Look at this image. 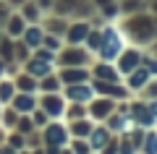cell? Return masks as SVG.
<instances>
[{
	"instance_id": "6da1fadb",
	"label": "cell",
	"mask_w": 157,
	"mask_h": 154,
	"mask_svg": "<svg viewBox=\"0 0 157 154\" xmlns=\"http://www.w3.org/2000/svg\"><path fill=\"white\" fill-rule=\"evenodd\" d=\"M118 26L123 29L126 39H128L131 44H136V47H141V50H147L157 39V16L149 13V11L121 16L118 18Z\"/></svg>"
},
{
	"instance_id": "7a4b0ae2",
	"label": "cell",
	"mask_w": 157,
	"mask_h": 154,
	"mask_svg": "<svg viewBox=\"0 0 157 154\" xmlns=\"http://www.w3.org/2000/svg\"><path fill=\"white\" fill-rule=\"evenodd\" d=\"M126 44H131L126 39L123 29L118 26V21H105L102 24V44L97 50V60H107V63H115V58L123 52Z\"/></svg>"
},
{
	"instance_id": "3957f363",
	"label": "cell",
	"mask_w": 157,
	"mask_h": 154,
	"mask_svg": "<svg viewBox=\"0 0 157 154\" xmlns=\"http://www.w3.org/2000/svg\"><path fill=\"white\" fill-rule=\"evenodd\" d=\"M94 55L84 44H63V50L55 55V66L60 68H71V66H78V68H89Z\"/></svg>"
},
{
	"instance_id": "277c9868",
	"label": "cell",
	"mask_w": 157,
	"mask_h": 154,
	"mask_svg": "<svg viewBox=\"0 0 157 154\" xmlns=\"http://www.w3.org/2000/svg\"><path fill=\"white\" fill-rule=\"evenodd\" d=\"M128 115L134 118V123L139 128H155L157 126V118L155 112L149 110V102L141 97H131L128 99Z\"/></svg>"
},
{
	"instance_id": "5b68a950",
	"label": "cell",
	"mask_w": 157,
	"mask_h": 154,
	"mask_svg": "<svg viewBox=\"0 0 157 154\" xmlns=\"http://www.w3.org/2000/svg\"><path fill=\"white\" fill-rule=\"evenodd\" d=\"M39 133H42V146H47V144H52V146H66L71 141L66 120H50L45 128H39Z\"/></svg>"
},
{
	"instance_id": "8992f818",
	"label": "cell",
	"mask_w": 157,
	"mask_h": 154,
	"mask_svg": "<svg viewBox=\"0 0 157 154\" xmlns=\"http://www.w3.org/2000/svg\"><path fill=\"white\" fill-rule=\"evenodd\" d=\"M141 55H144V50H141V47H136V44H126L123 52L115 58V68H118V73H121V78L128 76L134 68L141 66Z\"/></svg>"
},
{
	"instance_id": "52a82bcc",
	"label": "cell",
	"mask_w": 157,
	"mask_h": 154,
	"mask_svg": "<svg viewBox=\"0 0 157 154\" xmlns=\"http://www.w3.org/2000/svg\"><path fill=\"white\" fill-rule=\"evenodd\" d=\"M66 105L68 102H66V97H63V92H47V94H42V99L37 102V107H42L50 120H63Z\"/></svg>"
},
{
	"instance_id": "ba28073f",
	"label": "cell",
	"mask_w": 157,
	"mask_h": 154,
	"mask_svg": "<svg viewBox=\"0 0 157 154\" xmlns=\"http://www.w3.org/2000/svg\"><path fill=\"white\" fill-rule=\"evenodd\" d=\"M115 110V99L102 97V94H94V97L86 102V115L92 118L94 123H105V118Z\"/></svg>"
},
{
	"instance_id": "9c48e42d",
	"label": "cell",
	"mask_w": 157,
	"mask_h": 154,
	"mask_svg": "<svg viewBox=\"0 0 157 154\" xmlns=\"http://www.w3.org/2000/svg\"><path fill=\"white\" fill-rule=\"evenodd\" d=\"M105 126L110 128L113 136H123V133H128L131 128H136V123H134V118H131L128 112H118V110H113L110 115L105 118Z\"/></svg>"
},
{
	"instance_id": "30bf717a",
	"label": "cell",
	"mask_w": 157,
	"mask_h": 154,
	"mask_svg": "<svg viewBox=\"0 0 157 154\" xmlns=\"http://www.w3.org/2000/svg\"><path fill=\"white\" fill-rule=\"evenodd\" d=\"M89 29H92V24L86 18H73V21H68V29L63 34V39H66V44H84Z\"/></svg>"
},
{
	"instance_id": "8fae6325",
	"label": "cell",
	"mask_w": 157,
	"mask_h": 154,
	"mask_svg": "<svg viewBox=\"0 0 157 154\" xmlns=\"http://www.w3.org/2000/svg\"><path fill=\"white\" fill-rule=\"evenodd\" d=\"M92 81V78H89ZM89 81H81V84H68V86H63V97H66V102H89L92 97H94V89H92Z\"/></svg>"
},
{
	"instance_id": "7c38bea8",
	"label": "cell",
	"mask_w": 157,
	"mask_h": 154,
	"mask_svg": "<svg viewBox=\"0 0 157 154\" xmlns=\"http://www.w3.org/2000/svg\"><path fill=\"white\" fill-rule=\"evenodd\" d=\"M89 73H92V78H100V81H123V78H121V73H118V68H115V63L97 60V58L92 60Z\"/></svg>"
},
{
	"instance_id": "4fadbf2b",
	"label": "cell",
	"mask_w": 157,
	"mask_h": 154,
	"mask_svg": "<svg viewBox=\"0 0 157 154\" xmlns=\"http://www.w3.org/2000/svg\"><path fill=\"white\" fill-rule=\"evenodd\" d=\"M149 71H147L144 66H139V68H134V71L128 73V76H123V84H126V89H128L134 97H139V92L147 86V81H149Z\"/></svg>"
},
{
	"instance_id": "5bb4252c",
	"label": "cell",
	"mask_w": 157,
	"mask_h": 154,
	"mask_svg": "<svg viewBox=\"0 0 157 154\" xmlns=\"http://www.w3.org/2000/svg\"><path fill=\"white\" fill-rule=\"evenodd\" d=\"M58 78L63 81V86H68V84H81V81H89V78H92V73H89V68L71 66V68H60V71H58Z\"/></svg>"
},
{
	"instance_id": "9a60e30c",
	"label": "cell",
	"mask_w": 157,
	"mask_h": 154,
	"mask_svg": "<svg viewBox=\"0 0 157 154\" xmlns=\"http://www.w3.org/2000/svg\"><path fill=\"white\" fill-rule=\"evenodd\" d=\"M113 138V133H110V128L105 126V123H94V128H92V133L86 136V141H89V146H92V152H100L102 146H105L107 141Z\"/></svg>"
},
{
	"instance_id": "2e32d148",
	"label": "cell",
	"mask_w": 157,
	"mask_h": 154,
	"mask_svg": "<svg viewBox=\"0 0 157 154\" xmlns=\"http://www.w3.org/2000/svg\"><path fill=\"white\" fill-rule=\"evenodd\" d=\"M66 126H68L71 138H86V136L92 133V128H94V120L86 115V118H78V120H68Z\"/></svg>"
},
{
	"instance_id": "e0dca14e",
	"label": "cell",
	"mask_w": 157,
	"mask_h": 154,
	"mask_svg": "<svg viewBox=\"0 0 157 154\" xmlns=\"http://www.w3.org/2000/svg\"><path fill=\"white\" fill-rule=\"evenodd\" d=\"M52 71H55V63H50V60H42V58H29L26 60V73L34 78H42Z\"/></svg>"
},
{
	"instance_id": "ac0fdd59",
	"label": "cell",
	"mask_w": 157,
	"mask_h": 154,
	"mask_svg": "<svg viewBox=\"0 0 157 154\" xmlns=\"http://www.w3.org/2000/svg\"><path fill=\"white\" fill-rule=\"evenodd\" d=\"M42 37H45V29L39 26V24H29V26L24 29V34H21V42L26 44L29 50H37L39 44H42Z\"/></svg>"
},
{
	"instance_id": "d6986e66",
	"label": "cell",
	"mask_w": 157,
	"mask_h": 154,
	"mask_svg": "<svg viewBox=\"0 0 157 154\" xmlns=\"http://www.w3.org/2000/svg\"><path fill=\"white\" fill-rule=\"evenodd\" d=\"M13 107H16V112L32 115V110L37 107V97H34V94H26V92H21V94H16V97H13Z\"/></svg>"
},
{
	"instance_id": "ffe728a7",
	"label": "cell",
	"mask_w": 157,
	"mask_h": 154,
	"mask_svg": "<svg viewBox=\"0 0 157 154\" xmlns=\"http://www.w3.org/2000/svg\"><path fill=\"white\" fill-rule=\"evenodd\" d=\"M121 16H131V13H141L149 11V0H118Z\"/></svg>"
},
{
	"instance_id": "44dd1931",
	"label": "cell",
	"mask_w": 157,
	"mask_h": 154,
	"mask_svg": "<svg viewBox=\"0 0 157 154\" xmlns=\"http://www.w3.org/2000/svg\"><path fill=\"white\" fill-rule=\"evenodd\" d=\"M42 29H45L47 34H58V37H63L66 29H68V18H66V16H50Z\"/></svg>"
},
{
	"instance_id": "7402d4cb",
	"label": "cell",
	"mask_w": 157,
	"mask_h": 154,
	"mask_svg": "<svg viewBox=\"0 0 157 154\" xmlns=\"http://www.w3.org/2000/svg\"><path fill=\"white\" fill-rule=\"evenodd\" d=\"M39 92H42V94H47V92H63V81L58 78V71H52V73H47V76L39 78Z\"/></svg>"
},
{
	"instance_id": "603a6c76",
	"label": "cell",
	"mask_w": 157,
	"mask_h": 154,
	"mask_svg": "<svg viewBox=\"0 0 157 154\" xmlns=\"http://www.w3.org/2000/svg\"><path fill=\"white\" fill-rule=\"evenodd\" d=\"M100 44H102V26H92L89 34H86V39H84V47L97 58V50H100Z\"/></svg>"
},
{
	"instance_id": "cb8c5ba5",
	"label": "cell",
	"mask_w": 157,
	"mask_h": 154,
	"mask_svg": "<svg viewBox=\"0 0 157 154\" xmlns=\"http://www.w3.org/2000/svg\"><path fill=\"white\" fill-rule=\"evenodd\" d=\"M139 154H157V126L144 131V141H141Z\"/></svg>"
},
{
	"instance_id": "d4e9b609",
	"label": "cell",
	"mask_w": 157,
	"mask_h": 154,
	"mask_svg": "<svg viewBox=\"0 0 157 154\" xmlns=\"http://www.w3.org/2000/svg\"><path fill=\"white\" fill-rule=\"evenodd\" d=\"M78 118H86V105H84V102H68L63 120L68 123V120H78Z\"/></svg>"
},
{
	"instance_id": "484cf974",
	"label": "cell",
	"mask_w": 157,
	"mask_h": 154,
	"mask_svg": "<svg viewBox=\"0 0 157 154\" xmlns=\"http://www.w3.org/2000/svg\"><path fill=\"white\" fill-rule=\"evenodd\" d=\"M16 86H18V92L34 94V92L39 89V78H34V76H29V73H24V76L16 78Z\"/></svg>"
},
{
	"instance_id": "4316f807",
	"label": "cell",
	"mask_w": 157,
	"mask_h": 154,
	"mask_svg": "<svg viewBox=\"0 0 157 154\" xmlns=\"http://www.w3.org/2000/svg\"><path fill=\"white\" fill-rule=\"evenodd\" d=\"M63 44H66V39L58 37V34H47V32H45V37H42V47H47L50 52H55V55L63 50Z\"/></svg>"
},
{
	"instance_id": "83f0119b",
	"label": "cell",
	"mask_w": 157,
	"mask_h": 154,
	"mask_svg": "<svg viewBox=\"0 0 157 154\" xmlns=\"http://www.w3.org/2000/svg\"><path fill=\"white\" fill-rule=\"evenodd\" d=\"M21 16H24V21L37 24L39 16H42V8H39L37 3H29V0H26V3H24V13H21Z\"/></svg>"
},
{
	"instance_id": "f1b7e54d",
	"label": "cell",
	"mask_w": 157,
	"mask_h": 154,
	"mask_svg": "<svg viewBox=\"0 0 157 154\" xmlns=\"http://www.w3.org/2000/svg\"><path fill=\"white\" fill-rule=\"evenodd\" d=\"M24 29H26L24 16H11V18H8V32H11V37H21Z\"/></svg>"
},
{
	"instance_id": "f546056e",
	"label": "cell",
	"mask_w": 157,
	"mask_h": 154,
	"mask_svg": "<svg viewBox=\"0 0 157 154\" xmlns=\"http://www.w3.org/2000/svg\"><path fill=\"white\" fill-rule=\"evenodd\" d=\"M68 149H71L73 154H92V146L86 138H71L68 141Z\"/></svg>"
},
{
	"instance_id": "4dcf8cb0",
	"label": "cell",
	"mask_w": 157,
	"mask_h": 154,
	"mask_svg": "<svg viewBox=\"0 0 157 154\" xmlns=\"http://www.w3.org/2000/svg\"><path fill=\"white\" fill-rule=\"evenodd\" d=\"M141 99H157V76H152L149 81H147V86L139 92Z\"/></svg>"
},
{
	"instance_id": "1f68e13d",
	"label": "cell",
	"mask_w": 157,
	"mask_h": 154,
	"mask_svg": "<svg viewBox=\"0 0 157 154\" xmlns=\"http://www.w3.org/2000/svg\"><path fill=\"white\" fill-rule=\"evenodd\" d=\"M32 123H34V128H45L50 123V118H47V112L42 107H34L32 110Z\"/></svg>"
},
{
	"instance_id": "d6a6232c",
	"label": "cell",
	"mask_w": 157,
	"mask_h": 154,
	"mask_svg": "<svg viewBox=\"0 0 157 154\" xmlns=\"http://www.w3.org/2000/svg\"><path fill=\"white\" fill-rule=\"evenodd\" d=\"M118 154H139V149L128 141V136H118Z\"/></svg>"
},
{
	"instance_id": "836d02e7",
	"label": "cell",
	"mask_w": 157,
	"mask_h": 154,
	"mask_svg": "<svg viewBox=\"0 0 157 154\" xmlns=\"http://www.w3.org/2000/svg\"><path fill=\"white\" fill-rule=\"evenodd\" d=\"M141 66L149 71V76H157V58L152 52H147V50H144V55H141Z\"/></svg>"
},
{
	"instance_id": "e575fe53",
	"label": "cell",
	"mask_w": 157,
	"mask_h": 154,
	"mask_svg": "<svg viewBox=\"0 0 157 154\" xmlns=\"http://www.w3.org/2000/svg\"><path fill=\"white\" fill-rule=\"evenodd\" d=\"M16 123H18V133H24V136H32V133H34L32 118H21V120H16Z\"/></svg>"
},
{
	"instance_id": "d590c367",
	"label": "cell",
	"mask_w": 157,
	"mask_h": 154,
	"mask_svg": "<svg viewBox=\"0 0 157 154\" xmlns=\"http://www.w3.org/2000/svg\"><path fill=\"white\" fill-rule=\"evenodd\" d=\"M97 154H118V136H113V138H110V141H107Z\"/></svg>"
},
{
	"instance_id": "8d00e7d4",
	"label": "cell",
	"mask_w": 157,
	"mask_h": 154,
	"mask_svg": "<svg viewBox=\"0 0 157 154\" xmlns=\"http://www.w3.org/2000/svg\"><path fill=\"white\" fill-rule=\"evenodd\" d=\"M0 99L3 102H11L13 99V84H0Z\"/></svg>"
},
{
	"instance_id": "74e56055",
	"label": "cell",
	"mask_w": 157,
	"mask_h": 154,
	"mask_svg": "<svg viewBox=\"0 0 157 154\" xmlns=\"http://www.w3.org/2000/svg\"><path fill=\"white\" fill-rule=\"evenodd\" d=\"M0 55L6 58L8 63H13V44L11 42H0Z\"/></svg>"
},
{
	"instance_id": "f35d334b",
	"label": "cell",
	"mask_w": 157,
	"mask_h": 154,
	"mask_svg": "<svg viewBox=\"0 0 157 154\" xmlns=\"http://www.w3.org/2000/svg\"><path fill=\"white\" fill-rule=\"evenodd\" d=\"M24 144H26V138H24V133H21V136H11V146H16V149H21Z\"/></svg>"
},
{
	"instance_id": "ab89813d",
	"label": "cell",
	"mask_w": 157,
	"mask_h": 154,
	"mask_svg": "<svg viewBox=\"0 0 157 154\" xmlns=\"http://www.w3.org/2000/svg\"><path fill=\"white\" fill-rule=\"evenodd\" d=\"M16 120H18V112H16V110H8V112H6V123H8V126H13Z\"/></svg>"
},
{
	"instance_id": "60d3db41",
	"label": "cell",
	"mask_w": 157,
	"mask_h": 154,
	"mask_svg": "<svg viewBox=\"0 0 157 154\" xmlns=\"http://www.w3.org/2000/svg\"><path fill=\"white\" fill-rule=\"evenodd\" d=\"M34 3H37L42 11H52V0H34Z\"/></svg>"
},
{
	"instance_id": "b9f144b4",
	"label": "cell",
	"mask_w": 157,
	"mask_h": 154,
	"mask_svg": "<svg viewBox=\"0 0 157 154\" xmlns=\"http://www.w3.org/2000/svg\"><path fill=\"white\" fill-rule=\"evenodd\" d=\"M94 3V8L100 11V8H105V6H110V3H115V0H92Z\"/></svg>"
},
{
	"instance_id": "7bdbcfd3",
	"label": "cell",
	"mask_w": 157,
	"mask_h": 154,
	"mask_svg": "<svg viewBox=\"0 0 157 154\" xmlns=\"http://www.w3.org/2000/svg\"><path fill=\"white\" fill-rule=\"evenodd\" d=\"M147 102H149V110L155 112V118H157V99H147Z\"/></svg>"
},
{
	"instance_id": "ee69618b",
	"label": "cell",
	"mask_w": 157,
	"mask_h": 154,
	"mask_svg": "<svg viewBox=\"0 0 157 154\" xmlns=\"http://www.w3.org/2000/svg\"><path fill=\"white\" fill-rule=\"evenodd\" d=\"M147 52H152V55H155V58H157V39H155V42H152V44H149V47H147Z\"/></svg>"
},
{
	"instance_id": "f6af8a7d",
	"label": "cell",
	"mask_w": 157,
	"mask_h": 154,
	"mask_svg": "<svg viewBox=\"0 0 157 154\" xmlns=\"http://www.w3.org/2000/svg\"><path fill=\"white\" fill-rule=\"evenodd\" d=\"M149 13H155V16H157V0H152V3H149Z\"/></svg>"
},
{
	"instance_id": "bcb514c9",
	"label": "cell",
	"mask_w": 157,
	"mask_h": 154,
	"mask_svg": "<svg viewBox=\"0 0 157 154\" xmlns=\"http://www.w3.org/2000/svg\"><path fill=\"white\" fill-rule=\"evenodd\" d=\"M58 154H73V152H71V149H68V144H66V146H63V149H60V152H58Z\"/></svg>"
},
{
	"instance_id": "7dc6e473",
	"label": "cell",
	"mask_w": 157,
	"mask_h": 154,
	"mask_svg": "<svg viewBox=\"0 0 157 154\" xmlns=\"http://www.w3.org/2000/svg\"><path fill=\"white\" fill-rule=\"evenodd\" d=\"M32 154H45V149H34V152Z\"/></svg>"
},
{
	"instance_id": "c3c4849f",
	"label": "cell",
	"mask_w": 157,
	"mask_h": 154,
	"mask_svg": "<svg viewBox=\"0 0 157 154\" xmlns=\"http://www.w3.org/2000/svg\"><path fill=\"white\" fill-rule=\"evenodd\" d=\"M3 71H6V68H3V60H0V73H3Z\"/></svg>"
},
{
	"instance_id": "681fc988",
	"label": "cell",
	"mask_w": 157,
	"mask_h": 154,
	"mask_svg": "<svg viewBox=\"0 0 157 154\" xmlns=\"http://www.w3.org/2000/svg\"><path fill=\"white\" fill-rule=\"evenodd\" d=\"M0 154H3V149H0Z\"/></svg>"
}]
</instances>
